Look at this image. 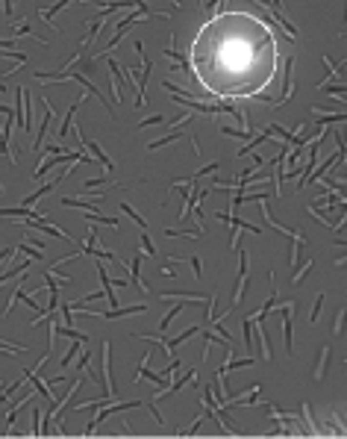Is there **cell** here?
Segmentation results:
<instances>
[{
    "label": "cell",
    "mask_w": 347,
    "mask_h": 439,
    "mask_svg": "<svg viewBox=\"0 0 347 439\" xmlns=\"http://www.w3.org/2000/svg\"><path fill=\"white\" fill-rule=\"evenodd\" d=\"M277 65L280 44L274 27L244 9L209 18L197 30L189 56L200 89L218 101L259 98L274 83Z\"/></svg>",
    "instance_id": "1"
},
{
    "label": "cell",
    "mask_w": 347,
    "mask_h": 439,
    "mask_svg": "<svg viewBox=\"0 0 347 439\" xmlns=\"http://www.w3.org/2000/svg\"><path fill=\"white\" fill-rule=\"evenodd\" d=\"M291 89H294V59L286 56V83H283V98L277 104H286L291 98Z\"/></svg>",
    "instance_id": "2"
},
{
    "label": "cell",
    "mask_w": 347,
    "mask_h": 439,
    "mask_svg": "<svg viewBox=\"0 0 347 439\" xmlns=\"http://www.w3.org/2000/svg\"><path fill=\"white\" fill-rule=\"evenodd\" d=\"M283 321H286V351L291 354V351H294V339H291V330H294V327H291V310H289V307L283 310Z\"/></svg>",
    "instance_id": "3"
},
{
    "label": "cell",
    "mask_w": 347,
    "mask_h": 439,
    "mask_svg": "<svg viewBox=\"0 0 347 439\" xmlns=\"http://www.w3.org/2000/svg\"><path fill=\"white\" fill-rule=\"evenodd\" d=\"M82 345H85L82 339H74V345L68 348V354L62 357V369H65V366H71V360H74V354H79V348H82Z\"/></svg>",
    "instance_id": "4"
},
{
    "label": "cell",
    "mask_w": 347,
    "mask_h": 439,
    "mask_svg": "<svg viewBox=\"0 0 347 439\" xmlns=\"http://www.w3.org/2000/svg\"><path fill=\"white\" fill-rule=\"evenodd\" d=\"M121 209H124V212H127V215H130V218H133V221H135L138 227H141V230H147V221H144V218H141V215H138V212H135V209L130 207V204H121Z\"/></svg>",
    "instance_id": "5"
},
{
    "label": "cell",
    "mask_w": 347,
    "mask_h": 439,
    "mask_svg": "<svg viewBox=\"0 0 347 439\" xmlns=\"http://www.w3.org/2000/svg\"><path fill=\"white\" fill-rule=\"evenodd\" d=\"M183 310H186V301H180V304H177V307H174V310H171V313H168V315H165V318H162V330H168V324H171V321H174V315H180V313H183Z\"/></svg>",
    "instance_id": "6"
},
{
    "label": "cell",
    "mask_w": 347,
    "mask_h": 439,
    "mask_svg": "<svg viewBox=\"0 0 347 439\" xmlns=\"http://www.w3.org/2000/svg\"><path fill=\"white\" fill-rule=\"evenodd\" d=\"M141 248H144L150 256H156V245L150 242V236H147V233H141Z\"/></svg>",
    "instance_id": "7"
},
{
    "label": "cell",
    "mask_w": 347,
    "mask_h": 439,
    "mask_svg": "<svg viewBox=\"0 0 347 439\" xmlns=\"http://www.w3.org/2000/svg\"><path fill=\"white\" fill-rule=\"evenodd\" d=\"M321 307H324V295H318V298H315V310H312V321H318V315H321Z\"/></svg>",
    "instance_id": "8"
},
{
    "label": "cell",
    "mask_w": 347,
    "mask_h": 439,
    "mask_svg": "<svg viewBox=\"0 0 347 439\" xmlns=\"http://www.w3.org/2000/svg\"><path fill=\"white\" fill-rule=\"evenodd\" d=\"M192 269H194V277L200 280V277H203V269H200V259H197V256H192Z\"/></svg>",
    "instance_id": "9"
},
{
    "label": "cell",
    "mask_w": 347,
    "mask_h": 439,
    "mask_svg": "<svg viewBox=\"0 0 347 439\" xmlns=\"http://www.w3.org/2000/svg\"><path fill=\"white\" fill-rule=\"evenodd\" d=\"M159 121H162V115H153V118H144V121H141L138 127H147V124H159Z\"/></svg>",
    "instance_id": "10"
}]
</instances>
